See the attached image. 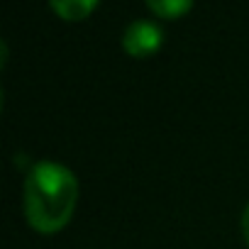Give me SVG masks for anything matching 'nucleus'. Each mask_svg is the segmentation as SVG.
Segmentation results:
<instances>
[{
    "instance_id": "1",
    "label": "nucleus",
    "mask_w": 249,
    "mask_h": 249,
    "mask_svg": "<svg viewBox=\"0 0 249 249\" xmlns=\"http://www.w3.org/2000/svg\"><path fill=\"white\" fill-rule=\"evenodd\" d=\"M78 203V181L71 169L56 161H39L25 178L27 222L44 232H59L71 220Z\"/></svg>"
},
{
    "instance_id": "2",
    "label": "nucleus",
    "mask_w": 249,
    "mask_h": 249,
    "mask_svg": "<svg viewBox=\"0 0 249 249\" xmlns=\"http://www.w3.org/2000/svg\"><path fill=\"white\" fill-rule=\"evenodd\" d=\"M164 42V32L157 22L149 20H135L122 32V49L135 59H147L154 52H159Z\"/></svg>"
},
{
    "instance_id": "3",
    "label": "nucleus",
    "mask_w": 249,
    "mask_h": 249,
    "mask_svg": "<svg viewBox=\"0 0 249 249\" xmlns=\"http://www.w3.org/2000/svg\"><path fill=\"white\" fill-rule=\"evenodd\" d=\"M95 8H98L95 0H52V10L66 22L86 20Z\"/></svg>"
},
{
    "instance_id": "4",
    "label": "nucleus",
    "mask_w": 249,
    "mask_h": 249,
    "mask_svg": "<svg viewBox=\"0 0 249 249\" xmlns=\"http://www.w3.org/2000/svg\"><path fill=\"white\" fill-rule=\"evenodd\" d=\"M147 8L161 20H178L193 5H191V0H149Z\"/></svg>"
},
{
    "instance_id": "5",
    "label": "nucleus",
    "mask_w": 249,
    "mask_h": 249,
    "mask_svg": "<svg viewBox=\"0 0 249 249\" xmlns=\"http://www.w3.org/2000/svg\"><path fill=\"white\" fill-rule=\"evenodd\" d=\"M242 234H244V239L249 244V203H247V208L242 213Z\"/></svg>"
}]
</instances>
